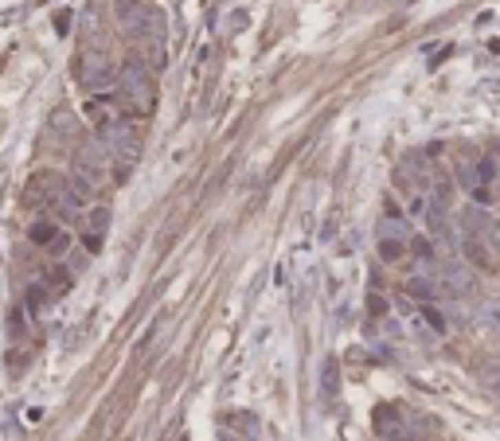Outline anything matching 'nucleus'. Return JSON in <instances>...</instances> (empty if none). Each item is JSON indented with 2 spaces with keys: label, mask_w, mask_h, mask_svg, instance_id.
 <instances>
[{
  "label": "nucleus",
  "mask_w": 500,
  "mask_h": 441,
  "mask_svg": "<svg viewBox=\"0 0 500 441\" xmlns=\"http://www.w3.org/2000/svg\"><path fill=\"white\" fill-rule=\"evenodd\" d=\"M118 86H122V102L129 114L145 118L149 109L157 106V83H153V71H149L141 59H129L118 71Z\"/></svg>",
  "instance_id": "obj_1"
},
{
  "label": "nucleus",
  "mask_w": 500,
  "mask_h": 441,
  "mask_svg": "<svg viewBox=\"0 0 500 441\" xmlns=\"http://www.w3.org/2000/svg\"><path fill=\"white\" fill-rule=\"evenodd\" d=\"M110 149H106V141H98V137H90V141L78 144V153H74V188L83 191V195H94L102 184H106V168H110Z\"/></svg>",
  "instance_id": "obj_2"
},
{
  "label": "nucleus",
  "mask_w": 500,
  "mask_h": 441,
  "mask_svg": "<svg viewBox=\"0 0 500 441\" xmlns=\"http://www.w3.org/2000/svg\"><path fill=\"white\" fill-rule=\"evenodd\" d=\"M106 149H110L113 164H118V176H129V168H133L137 156H141V137L122 121V125H113V129L106 133Z\"/></svg>",
  "instance_id": "obj_3"
},
{
  "label": "nucleus",
  "mask_w": 500,
  "mask_h": 441,
  "mask_svg": "<svg viewBox=\"0 0 500 441\" xmlns=\"http://www.w3.org/2000/svg\"><path fill=\"white\" fill-rule=\"evenodd\" d=\"M118 20H122V32L129 39H141L145 32H153L157 12H153V8H141V4H133V0H122V4H118Z\"/></svg>",
  "instance_id": "obj_4"
},
{
  "label": "nucleus",
  "mask_w": 500,
  "mask_h": 441,
  "mask_svg": "<svg viewBox=\"0 0 500 441\" xmlns=\"http://www.w3.org/2000/svg\"><path fill=\"white\" fill-rule=\"evenodd\" d=\"M83 83L90 86V90H94L98 98H106V90H110V86L118 83V78H113L110 59H106L102 51H98V55H90V51H86V63H83Z\"/></svg>",
  "instance_id": "obj_5"
},
{
  "label": "nucleus",
  "mask_w": 500,
  "mask_h": 441,
  "mask_svg": "<svg viewBox=\"0 0 500 441\" xmlns=\"http://www.w3.org/2000/svg\"><path fill=\"white\" fill-rule=\"evenodd\" d=\"M63 191V180L55 176V172H36L32 176V184H28V207H36V211H43V207H51V203L59 200Z\"/></svg>",
  "instance_id": "obj_6"
},
{
  "label": "nucleus",
  "mask_w": 500,
  "mask_h": 441,
  "mask_svg": "<svg viewBox=\"0 0 500 441\" xmlns=\"http://www.w3.org/2000/svg\"><path fill=\"white\" fill-rule=\"evenodd\" d=\"M28 239L36 242V246H43V250L51 254H67V246H71V239L63 235L51 219H39V223H32V230H28Z\"/></svg>",
  "instance_id": "obj_7"
},
{
  "label": "nucleus",
  "mask_w": 500,
  "mask_h": 441,
  "mask_svg": "<svg viewBox=\"0 0 500 441\" xmlns=\"http://www.w3.org/2000/svg\"><path fill=\"white\" fill-rule=\"evenodd\" d=\"M106 227H110V207H94V211H90V223H86V239H83V246H86L90 254L102 250Z\"/></svg>",
  "instance_id": "obj_8"
},
{
  "label": "nucleus",
  "mask_w": 500,
  "mask_h": 441,
  "mask_svg": "<svg viewBox=\"0 0 500 441\" xmlns=\"http://www.w3.org/2000/svg\"><path fill=\"white\" fill-rule=\"evenodd\" d=\"M51 301H55V293H51L43 281H36V286L28 289V312H39L43 305H51Z\"/></svg>",
  "instance_id": "obj_9"
},
{
  "label": "nucleus",
  "mask_w": 500,
  "mask_h": 441,
  "mask_svg": "<svg viewBox=\"0 0 500 441\" xmlns=\"http://www.w3.org/2000/svg\"><path fill=\"white\" fill-rule=\"evenodd\" d=\"M51 129L74 137V133H78V118H74V114H67V109H55V114H51Z\"/></svg>",
  "instance_id": "obj_10"
},
{
  "label": "nucleus",
  "mask_w": 500,
  "mask_h": 441,
  "mask_svg": "<svg viewBox=\"0 0 500 441\" xmlns=\"http://www.w3.org/2000/svg\"><path fill=\"white\" fill-rule=\"evenodd\" d=\"M336 387H340V371H336V359H329L325 371H320V391H325V398H332Z\"/></svg>",
  "instance_id": "obj_11"
},
{
  "label": "nucleus",
  "mask_w": 500,
  "mask_h": 441,
  "mask_svg": "<svg viewBox=\"0 0 500 441\" xmlns=\"http://www.w3.org/2000/svg\"><path fill=\"white\" fill-rule=\"evenodd\" d=\"M465 254H469V262H473V266H485V270H488V266H492V258H488V250H485V246H481V242H477V239H469V242H465Z\"/></svg>",
  "instance_id": "obj_12"
},
{
  "label": "nucleus",
  "mask_w": 500,
  "mask_h": 441,
  "mask_svg": "<svg viewBox=\"0 0 500 441\" xmlns=\"http://www.w3.org/2000/svg\"><path fill=\"white\" fill-rule=\"evenodd\" d=\"M379 254H383V262H399V258L406 254V246L399 239H383L379 242Z\"/></svg>",
  "instance_id": "obj_13"
},
{
  "label": "nucleus",
  "mask_w": 500,
  "mask_h": 441,
  "mask_svg": "<svg viewBox=\"0 0 500 441\" xmlns=\"http://www.w3.org/2000/svg\"><path fill=\"white\" fill-rule=\"evenodd\" d=\"M411 293H415V297H422V301H430V297H434V286H426V281L418 277V281H411Z\"/></svg>",
  "instance_id": "obj_14"
},
{
  "label": "nucleus",
  "mask_w": 500,
  "mask_h": 441,
  "mask_svg": "<svg viewBox=\"0 0 500 441\" xmlns=\"http://www.w3.org/2000/svg\"><path fill=\"white\" fill-rule=\"evenodd\" d=\"M422 312H426V321L434 324L438 332H442V328H446V321H442V316H438V309H434V305H426V309H422Z\"/></svg>",
  "instance_id": "obj_15"
},
{
  "label": "nucleus",
  "mask_w": 500,
  "mask_h": 441,
  "mask_svg": "<svg viewBox=\"0 0 500 441\" xmlns=\"http://www.w3.org/2000/svg\"><path fill=\"white\" fill-rule=\"evenodd\" d=\"M71 28V12H59L55 16V32H67Z\"/></svg>",
  "instance_id": "obj_16"
},
{
  "label": "nucleus",
  "mask_w": 500,
  "mask_h": 441,
  "mask_svg": "<svg viewBox=\"0 0 500 441\" xmlns=\"http://www.w3.org/2000/svg\"><path fill=\"white\" fill-rule=\"evenodd\" d=\"M415 254H422V258H430V242H426V239H415Z\"/></svg>",
  "instance_id": "obj_17"
}]
</instances>
